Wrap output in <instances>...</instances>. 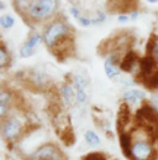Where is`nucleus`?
Returning <instances> with one entry per match:
<instances>
[{
  "instance_id": "f257e3e1",
  "label": "nucleus",
  "mask_w": 158,
  "mask_h": 160,
  "mask_svg": "<svg viewBox=\"0 0 158 160\" xmlns=\"http://www.w3.org/2000/svg\"><path fill=\"white\" fill-rule=\"evenodd\" d=\"M69 35V29H68V25L61 20H56L53 22H51L47 29L44 30V34H43V41L44 43L52 48L58 41L61 39H63L64 36Z\"/></svg>"
},
{
  "instance_id": "f03ea898",
  "label": "nucleus",
  "mask_w": 158,
  "mask_h": 160,
  "mask_svg": "<svg viewBox=\"0 0 158 160\" xmlns=\"http://www.w3.org/2000/svg\"><path fill=\"white\" fill-rule=\"evenodd\" d=\"M57 5L58 0H35L27 15L34 21L44 20L57 10Z\"/></svg>"
},
{
  "instance_id": "7ed1b4c3",
  "label": "nucleus",
  "mask_w": 158,
  "mask_h": 160,
  "mask_svg": "<svg viewBox=\"0 0 158 160\" xmlns=\"http://www.w3.org/2000/svg\"><path fill=\"white\" fill-rule=\"evenodd\" d=\"M153 154V148L151 143L146 140H138L131 147V159L135 160H151Z\"/></svg>"
},
{
  "instance_id": "20e7f679",
  "label": "nucleus",
  "mask_w": 158,
  "mask_h": 160,
  "mask_svg": "<svg viewBox=\"0 0 158 160\" xmlns=\"http://www.w3.org/2000/svg\"><path fill=\"white\" fill-rule=\"evenodd\" d=\"M22 129V124L17 117H10L2 123V137L7 140H14L16 139Z\"/></svg>"
},
{
  "instance_id": "39448f33",
  "label": "nucleus",
  "mask_w": 158,
  "mask_h": 160,
  "mask_svg": "<svg viewBox=\"0 0 158 160\" xmlns=\"http://www.w3.org/2000/svg\"><path fill=\"white\" fill-rule=\"evenodd\" d=\"M52 52L58 57V60L61 58H63V57H67V56H69V53H72L73 51H74V42H73V39L69 36V35H67V36H64L63 39H61V40L58 41L52 48Z\"/></svg>"
},
{
  "instance_id": "423d86ee",
  "label": "nucleus",
  "mask_w": 158,
  "mask_h": 160,
  "mask_svg": "<svg viewBox=\"0 0 158 160\" xmlns=\"http://www.w3.org/2000/svg\"><path fill=\"white\" fill-rule=\"evenodd\" d=\"M136 118L138 120H141V122H145L146 124H148V127L158 125V112L150 104L142 106L137 111Z\"/></svg>"
},
{
  "instance_id": "0eeeda50",
  "label": "nucleus",
  "mask_w": 158,
  "mask_h": 160,
  "mask_svg": "<svg viewBox=\"0 0 158 160\" xmlns=\"http://www.w3.org/2000/svg\"><path fill=\"white\" fill-rule=\"evenodd\" d=\"M34 160H63L61 152L53 145H46L39 149L34 155Z\"/></svg>"
},
{
  "instance_id": "6e6552de",
  "label": "nucleus",
  "mask_w": 158,
  "mask_h": 160,
  "mask_svg": "<svg viewBox=\"0 0 158 160\" xmlns=\"http://www.w3.org/2000/svg\"><path fill=\"white\" fill-rule=\"evenodd\" d=\"M157 63L158 62L155 60V57L151 55H147L140 61V71H141V75L145 77V80L151 75H153V70Z\"/></svg>"
},
{
  "instance_id": "1a4fd4ad",
  "label": "nucleus",
  "mask_w": 158,
  "mask_h": 160,
  "mask_svg": "<svg viewBox=\"0 0 158 160\" xmlns=\"http://www.w3.org/2000/svg\"><path fill=\"white\" fill-rule=\"evenodd\" d=\"M130 122V109L127 103H122L118 108V130L120 133H123V129Z\"/></svg>"
},
{
  "instance_id": "9d476101",
  "label": "nucleus",
  "mask_w": 158,
  "mask_h": 160,
  "mask_svg": "<svg viewBox=\"0 0 158 160\" xmlns=\"http://www.w3.org/2000/svg\"><path fill=\"white\" fill-rule=\"evenodd\" d=\"M118 60L115 55H111L106 58L105 63H104V70H105V73L109 78H115L120 75V71L118 68Z\"/></svg>"
},
{
  "instance_id": "9b49d317",
  "label": "nucleus",
  "mask_w": 158,
  "mask_h": 160,
  "mask_svg": "<svg viewBox=\"0 0 158 160\" xmlns=\"http://www.w3.org/2000/svg\"><path fill=\"white\" fill-rule=\"evenodd\" d=\"M138 62V56L135 51H128L126 52V55L123 56L121 63H120V68L125 72H131L132 68L137 65Z\"/></svg>"
},
{
  "instance_id": "f8f14e48",
  "label": "nucleus",
  "mask_w": 158,
  "mask_h": 160,
  "mask_svg": "<svg viewBox=\"0 0 158 160\" xmlns=\"http://www.w3.org/2000/svg\"><path fill=\"white\" fill-rule=\"evenodd\" d=\"M61 94H62V98H63V102L67 107H72L74 101H77V93L74 92L73 87L69 84V83H66L62 86L61 88Z\"/></svg>"
},
{
  "instance_id": "ddd939ff",
  "label": "nucleus",
  "mask_w": 158,
  "mask_h": 160,
  "mask_svg": "<svg viewBox=\"0 0 158 160\" xmlns=\"http://www.w3.org/2000/svg\"><path fill=\"white\" fill-rule=\"evenodd\" d=\"M145 97H146V93L143 91H140V89H127L123 93V101L127 104L140 102V101L145 99Z\"/></svg>"
},
{
  "instance_id": "4468645a",
  "label": "nucleus",
  "mask_w": 158,
  "mask_h": 160,
  "mask_svg": "<svg viewBox=\"0 0 158 160\" xmlns=\"http://www.w3.org/2000/svg\"><path fill=\"white\" fill-rule=\"evenodd\" d=\"M120 147H121V150L123 153V155L128 159H131V139H130V135L127 133H120Z\"/></svg>"
},
{
  "instance_id": "2eb2a0df",
  "label": "nucleus",
  "mask_w": 158,
  "mask_h": 160,
  "mask_svg": "<svg viewBox=\"0 0 158 160\" xmlns=\"http://www.w3.org/2000/svg\"><path fill=\"white\" fill-rule=\"evenodd\" d=\"M84 139H85L86 144L90 145V147H98V145H100V143H101L99 135H98L94 130H86L85 134H84Z\"/></svg>"
},
{
  "instance_id": "dca6fc26",
  "label": "nucleus",
  "mask_w": 158,
  "mask_h": 160,
  "mask_svg": "<svg viewBox=\"0 0 158 160\" xmlns=\"http://www.w3.org/2000/svg\"><path fill=\"white\" fill-rule=\"evenodd\" d=\"M147 53L155 57V60L158 62V38L155 35L151 38L150 42L147 43Z\"/></svg>"
},
{
  "instance_id": "f3484780",
  "label": "nucleus",
  "mask_w": 158,
  "mask_h": 160,
  "mask_svg": "<svg viewBox=\"0 0 158 160\" xmlns=\"http://www.w3.org/2000/svg\"><path fill=\"white\" fill-rule=\"evenodd\" d=\"M61 139L63 140V143L66 145H72L74 143V134H73V130L67 127L62 133H61Z\"/></svg>"
},
{
  "instance_id": "a211bd4d",
  "label": "nucleus",
  "mask_w": 158,
  "mask_h": 160,
  "mask_svg": "<svg viewBox=\"0 0 158 160\" xmlns=\"http://www.w3.org/2000/svg\"><path fill=\"white\" fill-rule=\"evenodd\" d=\"M0 25L4 29H11L15 25V19L10 14H5L0 18Z\"/></svg>"
},
{
  "instance_id": "6ab92c4d",
  "label": "nucleus",
  "mask_w": 158,
  "mask_h": 160,
  "mask_svg": "<svg viewBox=\"0 0 158 160\" xmlns=\"http://www.w3.org/2000/svg\"><path fill=\"white\" fill-rule=\"evenodd\" d=\"M146 86L148 87V88H151V89H158V70L156 72H153V75H151L150 77H147L146 80Z\"/></svg>"
},
{
  "instance_id": "aec40b11",
  "label": "nucleus",
  "mask_w": 158,
  "mask_h": 160,
  "mask_svg": "<svg viewBox=\"0 0 158 160\" xmlns=\"http://www.w3.org/2000/svg\"><path fill=\"white\" fill-rule=\"evenodd\" d=\"M42 41V38L40 36V35H34V36H31L29 40L25 42V47L26 48H29V50H35V47L39 45L40 42Z\"/></svg>"
},
{
  "instance_id": "412c9836",
  "label": "nucleus",
  "mask_w": 158,
  "mask_h": 160,
  "mask_svg": "<svg viewBox=\"0 0 158 160\" xmlns=\"http://www.w3.org/2000/svg\"><path fill=\"white\" fill-rule=\"evenodd\" d=\"M9 62V55H7V51L5 48V45L1 43V47H0V66L1 68H4Z\"/></svg>"
},
{
  "instance_id": "4be33fe9",
  "label": "nucleus",
  "mask_w": 158,
  "mask_h": 160,
  "mask_svg": "<svg viewBox=\"0 0 158 160\" xmlns=\"http://www.w3.org/2000/svg\"><path fill=\"white\" fill-rule=\"evenodd\" d=\"M74 86H76V89H85L88 86V81L83 76L77 75V76H74Z\"/></svg>"
},
{
  "instance_id": "5701e85b",
  "label": "nucleus",
  "mask_w": 158,
  "mask_h": 160,
  "mask_svg": "<svg viewBox=\"0 0 158 160\" xmlns=\"http://www.w3.org/2000/svg\"><path fill=\"white\" fill-rule=\"evenodd\" d=\"M76 93H77V102H78V103L83 104V103L86 102V99H88V94H86L85 89H77Z\"/></svg>"
},
{
  "instance_id": "b1692460",
  "label": "nucleus",
  "mask_w": 158,
  "mask_h": 160,
  "mask_svg": "<svg viewBox=\"0 0 158 160\" xmlns=\"http://www.w3.org/2000/svg\"><path fill=\"white\" fill-rule=\"evenodd\" d=\"M83 160H105V157L101 153H90Z\"/></svg>"
},
{
  "instance_id": "393cba45",
  "label": "nucleus",
  "mask_w": 158,
  "mask_h": 160,
  "mask_svg": "<svg viewBox=\"0 0 158 160\" xmlns=\"http://www.w3.org/2000/svg\"><path fill=\"white\" fill-rule=\"evenodd\" d=\"M77 20H78L79 24L81 26H84V28H88V26H90L93 24V20L91 19H88V18H84V16H79Z\"/></svg>"
},
{
  "instance_id": "a878e982",
  "label": "nucleus",
  "mask_w": 158,
  "mask_h": 160,
  "mask_svg": "<svg viewBox=\"0 0 158 160\" xmlns=\"http://www.w3.org/2000/svg\"><path fill=\"white\" fill-rule=\"evenodd\" d=\"M151 106L158 112V89L152 94V98H151Z\"/></svg>"
},
{
  "instance_id": "bb28decb",
  "label": "nucleus",
  "mask_w": 158,
  "mask_h": 160,
  "mask_svg": "<svg viewBox=\"0 0 158 160\" xmlns=\"http://www.w3.org/2000/svg\"><path fill=\"white\" fill-rule=\"evenodd\" d=\"M105 20V15H104V12H101V11H99L98 12V16L95 18V19H93V24H98V22H103Z\"/></svg>"
},
{
  "instance_id": "cd10ccee",
  "label": "nucleus",
  "mask_w": 158,
  "mask_h": 160,
  "mask_svg": "<svg viewBox=\"0 0 158 160\" xmlns=\"http://www.w3.org/2000/svg\"><path fill=\"white\" fill-rule=\"evenodd\" d=\"M71 12H72V15H73L76 19H78L79 16H81V15H80V12H79V10L77 9V8H74V6H72V8H71Z\"/></svg>"
},
{
  "instance_id": "c85d7f7f",
  "label": "nucleus",
  "mask_w": 158,
  "mask_h": 160,
  "mask_svg": "<svg viewBox=\"0 0 158 160\" xmlns=\"http://www.w3.org/2000/svg\"><path fill=\"white\" fill-rule=\"evenodd\" d=\"M118 20L120 22H126V21H128V16L127 15H118Z\"/></svg>"
},
{
  "instance_id": "c756f323",
  "label": "nucleus",
  "mask_w": 158,
  "mask_h": 160,
  "mask_svg": "<svg viewBox=\"0 0 158 160\" xmlns=\"http://www.w3.org/2000/svg\"><path fill=\"white\" fill-rule=\"evenodd\" d=\"M137 16H138V12H137V11H132L131 18H132V19H137Z\"/></svg>"
},
{
  "instance_id": "7c9ffc66",
  "label": "nucleus",
  "mask_w": 158,
  "mask_h": 160,
  "mask_svg": "<svg viewBox=\"0 0 158 160\" xmlns=\"http://www.w3.org/2000/svg\"><path fill=\"white\" fill-rule=\"evenodd\" d=\"M158 0H148V2H152V4H153V2H157Z\"/></svg>"
}]
</instances>
